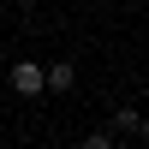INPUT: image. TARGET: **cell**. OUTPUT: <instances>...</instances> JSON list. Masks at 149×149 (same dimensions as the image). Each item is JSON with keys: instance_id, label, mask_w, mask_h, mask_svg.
Here are the masks:
<instances>
[{"instance_id": "cell-2", "label": "cell", "mask_w": 149, "mask_h": 149, "mask_svg": "<svg viewBox=\"0 0 149 149\" xmlns=\"http://www.w3.org/2000/svg\"><path fill=\"white\" fill-rule=\"evenodd\" d=\"M72 84H78V66H72V60H54V66H48V90H54V95H66Z\"/></svg>"}, {"instance_id": "cell-1", "label": "cell", "mask_w": 149, "mask_h": 149, "mask_svg": "<svg viewBox=\"0 0 149 149\" xmlns=\"http://www.w3.org/2000/svg\"><path fill=\"white\" fill-rule=\"evenodd\" d=\"M42 90H48V66H36V60H12V95L36 102Z\"/></svg>"}, {"instance_id": "cell-3", "label": "cell", "mask_w": 149, "mask_h": 149, "mask_svg": "<svg viewBox=\"0 0 149 149\" xmlns=\"http://www.w3.org/2000/svg\"><path fill=\"white\" fill-rule=\"evenodd\" d=\"M137 125H143L137 107H119V113H113V137H137Z\"/></svg>"}]
</instances>
